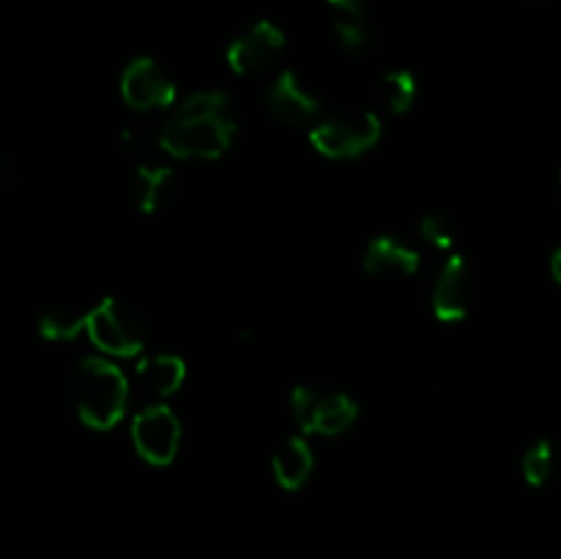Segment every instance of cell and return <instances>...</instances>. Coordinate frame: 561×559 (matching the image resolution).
Instances as JSON below:
<instances>
[{
    "label": "cell",
    "mask_w": 561,
    "mask_h": 559,
    "mask_svg": "<svg viewBox=\"0 0 561 559\" xmlns=\"http://www.w3.org/2000/svg\"><path fill=\"white\" fill-rule=\"evenodd\" d=\"M85 334L107 356H137L146 343L140 318L113 296L85 312Z\"/></svg>",
    "instance_id": "3"
},
{
    "label": "cell",
    "mask_w": 561,
    "mask_h": 559,
    "mask_svg": "<svg viewBox=\"0 0 561 559\" xmlns=\"http://www.w3.org/2000/svg\"><path fill=\"white\" fill-rule=\"evenodd\" d=\"M266 104H268V110H272L274 118L283 121V124H288V126L310 124V121L318 115V110H321L318 99L312 96L305 85H301V80L296 77V71H290V69L279 71L277 80L268 85Z\"/></svg>",
    "instance_id": "10"
},
{
    "label": "cell",
    "mask_w": 561,
    "mask_h": 559,
    "mask_svg": "<svg viewBox=\"0 0 561 559\" xmlns=\"http://www.w3.org/2000/svg\"><path fill=\"white\" fill-rule=\"evenodd\" d=\"M82 332H85V312L69 305L49 307L38 318V334L44 340H53V343H71Z\"/></svg>",
    "instance_id": "15"
},
{
    "label": "cell",
    "mask_w": 561,
    "mask_h": 559,
    "mask_svg": "<svg viewBox=\"0 0 561 559\" xmlns=\"http://www.w3.org/2000/svg\"><path fill=\"white\" fill-rule=\"evenodd\" d=\"M290 411L301 433L340 436L359 417V403L345 392H318L312 387H296L290 392Z\"/></svg>",
    "instance_id": "4"
},
{
    "label": "cell",
    "mask_w": 561,
    "mask_h": 559,
    "mask_svg": "<svg viewBox=\"0 0 561 559\" xmlns=\"http://www.w3.org/2000/svg\"><path fill=\"white\" fill-rule=\"evenodd\" d=\"M236 118L222 91H197L173 107L159 132V146L175 159L211 162L228 153L236 137Z\"/></svg>",
    "instance_id": "1"
},
{
    "label": "cell",
    "mask_w": 561,
    "mask_h": 559,
    "mask_svg": "<svg viewBox=\"0 0 561 559\" xmlns=\"http://www.w3.org/2000/svg\"><path fill=\"white\" fill-rule=\"evenodd\" d=\"M131 444L146 464L170 466L181 449V420L170 406H146L131 420Z\"/></svg>",
    "instance_id": "6"
},
{
    "label": "cell",
    "mask_w": 561,
    "mask_h": 559,
    "mask_svg": "<svg viewBox=\"0 0 561 559\" xmlns=\"http://www.w3.org/2000/svg\"><path fill=\"white\" fill-rule=\"evenodd\" d=\"M137 378L159 398H170L186 381V362L179 354H153L137 362Z\"/></svg>",
    "instance_id": "13"
},
{
    "label": "cell",
    "mask_w": 561,
    "mask_h": 559,
    "mask_svg": "<svg viewBox=\"0 0 561 559\" xmlns=\"http://www.w3.org/2000/svg\"><path fill=\"white\" fill-rule=\"evenodd\" d=\"M420 233L427 244H433L436 250H453L455 247V228L453 219L444 217V214H427L420 223Z\"/></svg>",
    "instance_id": "19"
},
{
    "label": "cell",
    "mask_w": 561,
    "mask_h": 559,
    "mask_svg": "<svg viewBox=\"0 0 561 559\" xmlns=\"http://www.w3.org/2000/svg\"><path fill=\"white\" fill-rule=\"evenodd\" d=\"M383 137V124L376 113L356 118H332L312 126L310 146L327 159H356L376 148Z\"/></svg>",
    "instance_id": "5"
},
{
    "label": "cell",
    "mask_w": 561,
    "mask_h": 559,
    "mask_svg": "<svg viewBox=\"0 0 561 559\" xmlns=\"http://www.w3.org/2000/svg\"><path fill=\"white\" fill-rule=\"evenodd\" d=\"M121 99L131 110H168L175 107V85L168 71L153 58L129 60L121 71Z\"/></svg>",
    "instance_id": "8"
},
{
    "label": "cell",
    "mask_w": 561,
    "mask_h": 559,
    "mask_svg": "<svg viewBox=\"0 0 561 559\" xmlns=\"http://www.w3.org/2000/svg\"><path fill=\"white\" fill-rule=\"evenodd\" d=\"M274 480L285 491H299L307 486V480L316 471V455H312L310 442L305 436L285 438L283 447L274 453L272 458Z\"/></svg>",
    "instance_id": "12"
},
{
    "label": "cell",
    "mask_w": 561,
    "mask_h": 559,
    "mask_svg": "<svg viewBox=\"0 0 561 559\" xmlns=\"http://www.w3.org/2000/svg\"><path fill=\"white\" fill-rule=\"evenodd\" d=\"M559 190H561V173H559Z\"/></svg>",
    "instance_id": "22"
},
{
    "label": "cell",
    "mask_w": 561,
    "mask_h": 559,
    "mask_svg": "<svg viewBox=\"0 0 561 559\" xmlns=\"http://www.w3.org/2000/svg\"><path fill=\"white\" fill-rule=\"evenodd\" d=\"M381 96L383 104L392 110L394 115H403L414 107L416 102V77L409 69H394L383 75L381 80Z\"/></svg>",
    "instance_id": "16"
},
{
    "label": "cell",
    "mask_w": 561,
    "mask_h": 559,
    "mask_svg": "<svg viewBox=\"0 0 561 559\" xmlns=\"http://www.w3.org/2000/svg\"><path fill=\"white\" fill-rule=\"evenodd\" d=\"M551 274L557 283H561V247L551 255Z\"/></svg>",
    "instance_id": "21"
},
{
    "label": "cell",
    "mask_w": 561,
    "mask_h": 559,
    "mask_svg": "<svg viewBox=\"0 0 561 559\" xmlns=\"http://www.w3.org/2000/svg\"><path fill=\"white\" fill-rule=\"evenodd\" d=\"M283 49L285 33L272 20H261L230 42V47L225 49V60L233 75L250 77L266 71L283 55Z\"/></svg>",
    "instance_id": "7"
},
{
    "label": "cell",
    "mask_w": 561,
    "mask_h": 559,
    "mask_svg": "<svg viewBox=\"0 0 561 559\" xmlns=\"http://www.w3.org/2000/svg\"><path fill=\"white\" fill-rule=\"evenodd\" d=\"M71 395L82 425L91 431H113L126 414L129 381L115 362L104 356H85L75 370Z\"/></svg>",
    "instance_id": "2"
},
{
    "label": "cell",
    "mask_w": 561,
    "mask_h": 559,
    "mask_svg": "<svg viewBox=\"0 0 561 559\" xmlns=\"http://www.w3.org/2000/svg\"><path fill=\"white\" fill-rule=\"evenodd\" d=\"M420 252L414 247H409L405 241H400L398 236H376V239L367 244L365 252V266L367 274H376V277H383V274H403V277H411V274L420 272Z\"/></svg>",
    "instance_id": "11"
},
{
    "label": "cell",
    "mask_w": 561,
    "mask_h": 559,
    "mask_svg": "<svg viewBox=\"0 0 561 559\" xmlns=\"http://www.w3.org/2000/svg\"><path fill=\"white\" fill-rule=\"evenodd\" d=\"M553 444L548 438H537L520 458V475L531 488H542L553 475Z\"/></svg>",
    "instance_id": "17"
},
{
    "label": "cell",
    "mask_w": 561,
    "mask_h": 559,
    "mask_svg": "<svg viewBox=\"0 0 561 559\" xmlns=\"http://www.w3.org/2000/svg\"><path fill=\"white\" fill-rule=\"evenodd\" d=\"M471 266L463 255H449L433 288V316L442 323H460L471 312Z\"/></svg>",
    "instance_id": "9"
},
{
    "label": "cell",
    "mask_w": 561,
    "mask_h": 559,
    "mask_svg": "<svg viewBox=\"0 0 561 559\" xmlns=\"http://www.w3.org/2000/svg\"><path fill=\"white\" fill-rule=\"evenodd\" d=\"M334 36H337L340 47L351 55H362L373 47V33L362 22V16H340V20H334Z\"/></svg>",
    "instance_id": "18"
},
{
    "label": "cell",
    "mask_w": 561,
    "mask_h": 559,
    "mask_svg": "<svg viewBox=\"0 0 561 559\" xmlns=\"http://www.w3.org/2000/svg\"><path fill=\"white\" fill-rule=\"evenodd\" d=\"M343 16H362L365 14V0H329Z\"/></svg>",
    "instance_id": "20"
},
{
    "label": "cell",
    "mask_w": 561,
    "mask_h": 559,
    "mask_svg": "<svg viewBox=\"0 0 561 559\" xmlns=\"http://www.w3.org/2000/svg\"><path fill=\"white\" fill-rule=\"evenodd\" d=\"M170 181H173V170L168 164H142L135 173V203L142 214L159 212L164 203V192H168Z\"/></svg>",
    "instance_id": "14"
}]
</instances>
